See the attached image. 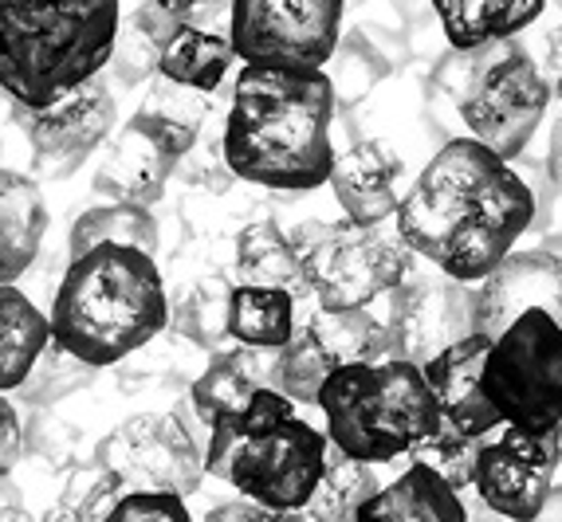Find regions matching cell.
Here are the masks:
<instances>
[{
  "instance_id": "obj_42",
  "label": "cell",
  "mask_w": 562,
  "mask_h": 522,
  "mask_svg": "<svg viewBox=\"0 0 562 522\" xmlns=\"http://www.w3.org/2000/svg\"><path fill=\"white\" fill-rule=\"evenodd\" d=\"M0 522H36L29 503H24V495H20V487L9 476L0 479Z\"/></svg>"
},
{
  "instance_id": "obj_35",
  "label": "cell",
  "mask_w": 562,
  "mask_h": 522,
  "mask_svg": "<svg viewBox=\"0 0 562 522\" xmlns=\"http://www.w3.org/2000/svg\"><path fill=\"white\" fill-rule=\"evenodd\" d=\"M94 373H99L94 365L79 362L71 350H64V345L52 338L44 354L36 358V365L29 370V377L20 382L16 393L29 409H52V405L67 401L71 393L83 389V385H91Z\"/></svg>"
},
{
  "instance_id": "obj_19",
  "label": "cell",
  "mask_w": 562,
  "mask_h": 522,
  "mask_svg": "<svg viewBox=\"0 0 562 522\" xmlns=\"http://www.w3.org/2000/svg\"><path fill=\"white\" fill-rule=\"evenodd\" d=\"M181 161L158 146L138 122H126L119 134L103 146L99 166H94V193L126 201V205H146L161 201L169 178Z\"/></svg>"
},
{
  "instance_id": "obj_14",
  "label": "cell",
  "mask_w": 562,
  "mask_h": 522,
  "mask_svg": "<svg viewBox=\"0 0 562 522\" xmlns=\"http://www.w3.org/2000/svg\"><path fill=\"white\" fill-rule=\"evenodd\" d=\"M562 464V429L527 432L504 424L480 444L476 499L507 522H527L551 499Z\"/></svg>"
},
{
  "instance_id": "obj_33",
  "label": "cell",
  "mask_w": 562,
  "mask_h": 522,
  "mask_svg": "<svg viewBox=\"0 0 562 522\" xmlns=\"http://www.w3.org/2000/svg\"><path fill=\"white\" fill-rule=\"evenodd\" d=\"M122 495H126L122 479L91 456L87 464H76L67 472L40 522H106Z\"/></svg>"
},
{
  "instance_id": "obj_23",
  "label": "cell",
  "mask_w": 562,
  "mask_h": 522,
  "mask_svg": "<svg viewBox=\"0 0 562 522\" xmlns=\"http://www.w3.org/2000/svg\"><path fill=\"white\" fill-rule=\"evenodd\" d=\"M47 232L44 193L16 169H0V283H16L36 263Z\"/></svg>"
},
{
  "instance_id": "obj_6",
  "label": "cell",
  "mask_w": 562,
  "mask_h": 522,
  "mask_svg": "<svg viewBox=\"0 0 562 522\" xmlns=\"http://www.w3.org/2000/svg\"><path fill=\"white\" fill-rule=\"evenodd\" d=\"M319 409L330 444L366 464L413 456L441 429V409L425 370L402 358L335 370L323 385Z\"/></svg>"
},
{
  "instance_id": "obj_1",
  "label": "cell",
  "mask_w": 562,
  "mask_h": 522,
  "mask_svg": "<svg viewBox=\"0 0 562 522\" xmlns=\"http://www.w3.org/2000/svg\"><path fill=\"white\" fill-rule=\"evenodd\" d=\"M539 196L519 169L480 146L449 138L397 208V236L413 256L460 283H484L531 228Z\"/></svg>"
},
{
  "instance_id": "obj_26",
  "label": "cell",
  "mask_w": 562,
  "mask_h": 522,
  "mask_svg": "<svg viewBox=\"0 0 562 522\" xmlns=\"http://www.w3.org/2000/svg\"><path fill=\"white\" fill-rule=\"evenodd\" d=\"M233 64H236V47L228 39V32H213L181 20L178 29H173V36L161 44L158 75L169 79V83L213 94L216 87L225 83V75Z\"/></svg>"
},
{
  "instance_id": "obj_5",
  "label": "cell",
  "mask_w": 562,
  "mask_h": 522,
  "mask_svg": "<svg viewBox=\"0 0 562 522\" xmlns=\"http://www.w3.org/2000/svg\"><path fill=\"white\" fill-rule=\"evenodd\" d=\"M330 440L280 389H260L240 420L209 432V476L276 511H307Z\"/></svg>"
},
{
  "instance_id": "obj_29",
  "label": "cell",
  "mask_w": 562,
  "mask_h": 522,
  "mask_svg": "<svg viewBox=\"0 0 562 522\" xmlns=\"http://www.w3.org/2000/svg\"><path fill=\"white\" fill-rule=\"evenodd\" d=\"M295 295L280 287H248L236 283L228 307V338L248 350H283L295 338Z\"/></svg>"
},
{
  "instance_id": "obj_8",
  "label": "cell",
  "mask_w": 562,
  "mask_h": 522,
  "mask_svg": "<svg viewBox=\"0 0 562 522\" xmlns=\"http://www.w3.org/2000/svg\"><path fill=\"white\" fill-rule=\"evenodd\" d=\"M295 252L315 303L327 310L370 307L378 295H390L409 280L413 252L402 236H385L355 220H315L300 224Z\"/></svg>"
},
{
  "instance_id": "obj_31",
  "label": "cell",
  "mask_w": 562,
  "mask_h": 522,
  "mask_svg": "<svg viewBox=\"0 0 562 522\" xmlns=\"http://www.w3.org/2000/svg\"><path fill=\"white\" fill-rule=\"evenodd\" d=\"M106 243H122V248L158 256V216L146 205H126V201H111V205H94L87 213H79L76 224H71V236H67L71 260L94 252V248H106Z\"/></svg>"
},
{
  "instance_id": "obj_38",
  "label": "cell",
  "mask_w": 562,
  "mask_h": 522,
  "mask_svg": "<svg viewBox=\"0 0 562 522\" xmlns=\"http://www.w3.org/2000/svg\"><path fill=\"white\" fill-rule=\"evenodd\" d=\"M106 522H193L181 495L158 491H126Z\"/></svg>"
},
{
  "instance_id": "obj_20",
  "label": "cell",
  "mask_w": 562,
  "mask_h": 522,
  "mask_svg": "<svg viewBox=\"0 0 562 522\" xmlns=\"http://www.w3.org/2000/svg\"><path fill=\"white\" fill-rule=\"evenodd\" d=\"M409 59V44H405L402 32L382 29V24H358V29H350L347 36L338 39L335 59L323 67L330 87H335L338 111L366 103Z\"/></svg>"
},
{
  "instance_id": "obj_13",
  "label": "cell",
  "mask_w": 562,
  "mask_h": 522,
  "mask_svg": "<svg viewBox=\"0 0 562 522\" xmlns=\"http://www.w3.org/2000/svg\"><path fill=\"white\" fill-rule=\"evenodd\" d=\"M114 118H119V103H114V91L106 87L103 75H94L91 83H83L44 111L12 103V122L29 138L32 169L52 181H64L76 169H83V161H91L111 141Z\"/></svg>"
},
{
  "instance_id": "obj_43",
  "label": "cell",
  "mask_w": 562,
  "mask_h": 522,
  "mask_svg": "<svg viewBox=\"0 0 562 522\" xmlns=\"http://www.w3.org/2000/svg\"><path fill=\"white\" fill-rule=\"evenodd\" d=\"M547 79H559L562 75V20L551 32H543V59H539Z\"/></svg>"
},
{
  "instance_id": "obj_30",
  "label": "cell",
  "mask_w": 562,
  "mask_h": 522,
  "mask_svg": "<svg viewBox=\"0 0 562 522\" xmlns=\"http://www.w3.org/2000/svg\"><path fill=\"white\" fill-rule=\"evenodd\" d=\"M307 330L319 338L330 362L342 365H374L390 358V330L385 318H378L370 307L327 310L319 307L307 318Z\"/></svg>"
},
{
  "instance_id": "obj_28",
  "label": "cell",
  "mask_w": 562,
  "mask_h": 522,
  "mask_svg": "<svg viewBox=\"0 0 562 522\" xmlns=\"http://www.w3.org/2000/svg\"><path fill=\"white\" fill-rule=\"evenodd\" d=\"M47 342L52 318L40 315V307L16 283H0V393L20 389Z\"/></svg>"
},
{
  "instance_id": "obj_34",
  "label": "cell",
  "mask_w": 562,
  "mask_h": 522,
  "mask_svg": "<svg viewBox=\"0 0 562 522\" xmlns=\"http://www.w3.org/2000/svg\"><path fill=\"white\" fill-rule=\"evenodd\" d=\"M335 370L338 365L330 362L319 338L307 327H300L283 350H276V389L295 405H319L323 385Z\"/></svg>"
},
{
  "instance_id": "obj_25",
  "label": "cell",
  "mask_w": 562,
  "mask_h": 522,
  "mask_svg": "<svg viewBox=\"0 0 562 522\" xmlns=\"http://www.w3.org/2000/svg\"><path fill=\"white\" fill-rule=\"evenodd\" d=\"M233 271L236 283H248V287H280L295 298L311 295L300 252L276 220L244 224L233 248Z\"/></svg>"
},
{
  "instance_id": "obj_12",
  "label": "cell",
  "mask_w": 562,
  "mask_h": 522,
  "mask_svg": "<svg viewBox=\"0 0 562 522\" xmlns=\"http://www.w3.org/2000/svg\"><path fill=\"white\" fill-rule=\"evenodd\" d=\"M476 283H460L445 271L437 275H409L390 291L385 330H390V358L425 365L449 345L480 334Z\"/></svg>"
},
{
  "instance_id": "obj_7",
  "label": "cell",
  "mask_w": 562,
  "mask_h": 522,
  "mask_svg": "<svg viewBox=\"0 0 562 522\" xmlns=\"http://www.w3.org/2000/svg\"><path fill=\"white\" fill-rule=\"evenodd\" d=\"M547 106L551 79L519 39L469 52V79L460 91V126L469 138L504 161H516L543 126Z\"/></svg>"
},
{
  "instance_id": "obj_9",
  "label": "cell",
  "mask_w": 562,
  "mask_h": 522,
  "mask_svg": "<svg viewBox=\"0 0 562 522\" xmlns=\"http://www.w3.org/2000/svg\"><path fill=\"white\" fill-rule=\"evenodd\" d=\"M484 393L504 424L527 432L562 429V322L527 310L504 330L484 365Z\"/></svg>"
},
{
  "instance_id": "obj_11",
  "label": "cell",
  "mask_w": 562,
  "mask_h": 522,
  "mask_svg": "<svg viewBox=\"0 0 562 522\" xmlns=\"http://www.w3.org/2000/svg\"><path fill=\"white\" fill-rule=\"evenodd\" d=\"M228 39L244 67L323 71L342 39V0H233Z\"/></svg>"
},
{
  "instance_id": "obj_24",
  "label": "cell",
  "mask_w": 562,
  "mask_h": 522,
  "mask_svg": "<svg viewBox=\"0 0 562 522\" xmlns=\"http://www.w3.org/2000/svg\"><path fill=\"white\" fill-rule=\"evenodd\" d=\"M205 118H209V94L193 91V87L169 83L161 75L146 87V99L134 111V122L178 161H186L201 146Z\"/></svg>"
},
{
  "instance_id": "obj_44",
  "label": "cell",
  "mask_w": 562,
  "mask_h": 522,
  "mask_svg": "<svg viewBox=\"0 0 562 522\" xmlns=\"http://www.w3.org/2000/svg\"><path fill=\"white\" fill-rule=\"evenodd\" d=\"M547 173L554 185H562V118L551 126V146H547Z\"/></svg>"
},
{
  "instance_id": "obj_16",
  "label": "cell",
  "mask_w": 562,
  "mask_h": 522,
  "mask_svg": "<svg viewBox=\"0 0 562 522\" xmlns=\"http://www.w3.org/2000/svg\"><path fill=\"white\" fill-rule=\"evenodd\" d=\"M492 345H496V338L472 334L422 365L425 382L437 397V409H441V424H449L460 436L487 440L492 432L504 429L496 405L487 401L484 393V365Z\"/></svg>"
},
{
  "instance_id": "obj_41",
  "label": "cell",
  "mask_w": 562,
  "mask_h": 522,
  "mask_svg": "<svg viewBox=\"0 0 562 522\" xmlns=\"http://www.w3.org/2000/svg\"><path fill=\"white\" fill-rule=\"evenodd\" d=\"M158 4H166L173 16H181V20H189V24H201V29H205L209 12H221L225 4H233V0H158Z\"/></svg>"
},
{
  "instance_id": "obj_18",
  "label": "cell",
  "mask_w": 562,
  "mask_h": 522,
  "mask_svg": "<svg viewBox=\"0 0 562 522\" xmlns=\"http://www.w3.org/2000/svg\"><path fill=\"white\" fill-rule=\"evenodd\" d=\"M260 389H276V350L236 345V350L213 354V362L189 389V405L205 432H216L240 420Z\"/></svg>"
},
{
  "instance_id": "obj_22",
  "label": "cell",
  "mask_w": 562,
  "mask_h": 522,
  "mask_svg": "<svg viewBox=\"0 0 562 522\" xmlns=\"http://www.w3.org/2000/svg\"><path fill=\"white\" fill-rule=\"evenodd\" d=\"M441 16L452 52H480L527 32L543 16L547 0H429Z\"/></svg>"
},
{
  "instance_id": "obj_39",
  "label": "cell",
  "mask_w": 562,
  "mask_h": 522,
  "mask_svg": "<svg viewBox=\"0 0 562 522\" xmlns=\"http://www.w3.org/2000/svg\"><path fill=\"white\" fill-rule=\"evenodd\" d=\"M205 522H311L303 511H276V507L252 503V499H233V503H216L205 514Z\"/></svg>"
},
{
  "instance_id": "obj_15",
  "label": "cell",
  "mask_w": 562,
  "mask_h": 522,
  "mask_svg": "<svg viewBox=\"0 0 562 522\" xmlns=\"http://www.w3.org/2000/svg\"><path fill=\"white\" fill-rule=\"evenodd\" d=\"M480 334L499 338L527 310H547L562 322V256L547 248L512 252L484 283H476Z\"/></svg>"
},
{
  "instance_id": "obj_40",
  "label": "cell",
  "mask_w": 562,
  "mask_h": 522,
  "mask_svg": "<svg viewBox=\"0 0 562 522\" xmlns=\"http://www.w3.org/2000/svg\"><path fill=\"white\" fill-rule=\"evenodd\" d=\"M20 456H24V424H20L16 405L0 393V479L12 476Z\"/></svg>"
},
{
  "instance_id": "obj_36",
  "label": "cell",
  "mask_w": 562,
  "mask_h": 522,
  "mask_svg": "<svg viewBox=\"0 0 562 522\" xmlns=\"http://www.w3.org/2000/svg\"><path fill=\"white\" fill-rule=\"evenodd\" d=\"M480 444H484V440L460 436V432H452L449 424H441V429L432 432V436L413 452V459L429 464L432 472H441L460 495H469V491H476Z\"/></svg>"
},
{
  "instance_id": "obj_45",
  "label": "cell",
  "mask_w": 562,
  "mask_h": 522,
  "mask_svg": "<svg viewBox=\"0 0 562 522\" xmlns=\"http://www.w3.org/2000/svg\"><path fill=\"white\" fill-rule=\"evenodd\" d=\"M527 522H562V487H554L551 499H547V503L539 507V514L527 519Z\"/></svg>"
},
{
  "instance_id": "obj_32",
  "label": "cell",
  "mask_w": 562,
  "mask_h": 522,
  "mask_svg": "<svg viewBox=\"0 0 562 522\" xmlns=\"http://www.w3.org/2000/svg\"><path fill=\"white\" fill-rule=\"evenodd\" d=\"M382 479H378L374 464L366 459L347 456L342 447L330 444L327 452V467H323V479L315 487L307 503V519L311 522H358L362 507L382 491Z\"/></svg>"
},
{
  "instance_id": "obj_2",
  "label": "cell",
  "mask_w": 562,
  "mask_h": 522,
  "mask_svg": "<svg viewBox=\"0 0 562 522\" xmlns=\"http://www.w3.org/2000/svg\"><path fill=\"white\" fill-rule=\"evenodd\" d=\"M338 99L327 71L240 67L221 149L240 181L280 193H307L335 169Z\"/></svg>"
},
{
  "instance_id": "obj_46",
  "label": "cell",
  "mask_w": 562,
  "mask_h": 522,
  "mask_svg": "<svg viewBox=\"0 0 562 522\" xmlns=\"http://www.w3.org/2000/svg\"><path fill=\"white\" fill-rule=\"evenodd\" d=\"M554 94H559V106H562V75L554 79Z\"/></svg>"
},
{
  "instance_id": "obj_10",
  "label": "cell",
  "mask_w": 562,
  "mask_h": 522,
  "mask_svg": "<svg viewBox=\"0 0 562 522\" xmlns=\"http://www.w3.org/2000/svg\"><path fill=\"white\" fill-rule=\"evenodd\" d=\"M209 432L201 420H189L181 409L173 412H134L111 429L94 459L111 467L126 491H158V495H198L209 476L205 464Z\"/></svg>"
},
{
  "instance_id": "obj_21",
  "label": "cell",
  "mask_w": 562,
  "mask_h": 522,
  "mask_svg": "<svg viewBox=\"0 0 562 522\" xmlns=\"http://www.w3.org/2000/svg\"><path fill=\"white\" fill-rule=\"evenodd\" d=\"M358 522H469V499L441 472L413 459L362 507Z\"/></svg>"
},
{
  "instance_id": "obj_4",
  "label": "cell",
  "mask_w": 562,
  "mask_h": 522,
  "mask_svg": "<svg viewBox=\"0 0 562 522\" xmlns=\"http://www.w3.org/2000/svg\"><path fill=\"white\" fill-rule=\"evenodd\" d=\"M119 0H0V91L44 111L111 67Z\"/></svg>"
},
{
  "instance_id": "obj_3",
  "label": "cell",
  "mask_w": 562,
  "mask_h": 522,
  "mask_svg": "<svg viewBox=\"0 0 562 522\" xmlns=\"http://www.w3.org/2000/svg\"><path fill=\"white\" fill-rule=\"evenodd\" d=\"M169 327V295L150 252L106 243L67 268L52 303V338L106 370Z\"/></svg>"
},
{
  "instance_id": "obj_47",
  "label": "cell",
  "mask_w": 562,
  "mask_h": 522,
  "mask_svg": "<svg viewBox=\"0 0 562 522\" xmlns=\"http://www.w3.org/2000/svg\"><path fill=\"white\" fill-rule=\"evenodd\" d=\"M559 4H562V0H559Z\"/></svg>"
},
{
  "instance_id": "obj_27",
  "label": "cell",
  "mask_w": 562,
  "mask_h": 522,
  "mask_svg": "<svg viewBox=\"0 0 562 522\" xmlns=\"http://www.w3.org/2000/svg\"><path fill=\"white\" fill-rule=\"evenodd\" d=\"M236 283L225 280L221 271H205L193 283L169 298V330L198 350H213L221 354V345L233 342L228 338V307H233Z\"/></svg>"
},
{
  "instance_id": "obj_17",
  "label": "cell",
  "mask_w": 562,
  "mask_h": 522,
  "mask_svg": "<svg viewBox=\"0 0 562 522\" xmlns=\"http://www.w3.org/2000/svg\"><path fill=\"white\" fill-rule=\"evenodd\" d=\"M402 158L382 141H355L342 149L330 169V193H335L342 216L366 228H378L382 220L397 216L402 208Z\"/></svg>"
},
{
  "instance_id": "obj_37",
  "label": "cell",
  "mask_w": 562,
  "mask_h": 522,
  "mask_svg": "<svg viewBox=\"0 0 562 522\" xmlns=\"http://www.w3.org/2000/svg\"><path fill=\"white\" fill-rule=\"evenodd\" d=\"M158 64H161V47L138 29L134 16L122 20L119 44H114V56H111L114 79H119L122 87H138V83H146V79H158Z\"/></svg>"
}]
</instances>
